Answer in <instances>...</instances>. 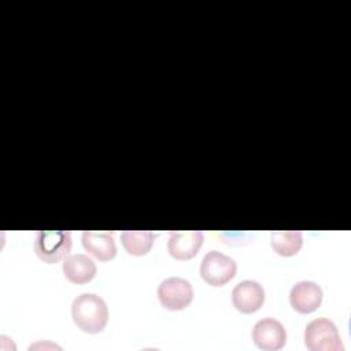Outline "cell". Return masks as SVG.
Wrapping results in <instances>:
<instances>
[{"instance_id": "1", "label": "cell", "mask_w": 351, "mask_h": 351, "mask_svg": "<svg viewBox=\"0 0 351 351\" xmlns=\"http://www.w3.org/2000/svg\"><path fill=\"white\" fill-rule=\"evenodd\" d=\"M71 317L81 330L86 333H99L107 325L108 307L101 296L85 292L73 300Z\"/></svg>"}, {"instance_id": "2", "label": "cell", "mask_w": 351, "mask_h": 351, "mask_svg": "<svg viewBox=\"0 0 351 351\" xmlns=\"http://www.w3.org/2000/svg\"><path fill=\"white\" fill-rule=\"evenodd\" d=\"M304 343L311 351H343L341 339L335 322L325 317L315 318L307 324Z\"/></svg>"}, {"instance_id": "3", "label": "cell", "mask_w": 351, "mask_h": 351, "mask_svg": "<svg viewBox=\"0 0 351 351\" xmlns=\"http://www.w3.org/2000/svg\"><path fill=\"white\" fill-rule=\"evenodd\" d=\"M70 250V230H40L36 233L34 252L43 262L55 263L66 258Z\"/></svg>"}, {"instance_id": "4", "label": "cell", "mask_w": 351, "mask_h": 351, "mask_svg": "<svg viewBox=\"0 0 351 351\" xmlns=\"http://www.w3.org/2000/svg\"><path fill=\"white\" fill-rule=\"evenodd\" d=\"M236 261L217 250L207 252L200 263L202 278L213 287H222L229 282L236 276Z\"/></svg>"}, {"instance_id": "5", "label": "cell", "mask_w": 351, "mask_h": 351, "mask_svg": "<svg viewBox=\"0 0 351 351\" xmlns=\"http://www.w3.org/2000/svg\"><path fill=\"white\" fill-rule=\"evenodd\" d=\"M158 298L160 304L167 310H184L193 299V288L182 277H169L159 284Z\"/></svg>"}, {"instance_id": "6", "label": "cell", "mask_w": 351, "mask_h": 351, "mask_svg": "<svg viewBox=\"0 0 351 351\" xmlns=\"http://www.w3.org/2000/svg\"><path fill=\"white\" fill-rule=\"evenodd\" d=\"M252 340L261 350L276 351L284 347L287 341V330L278 319L266 317L254 325Z\"/></svg>"}, {"instance_id": "7", "label": "cell", "mask_w": 351, "mask_h": 351, "mask_svg": "<svg viewBox=\"0 0 351 351\" xmlns=\"http://www.w3.org/2000/svg\"><path fill=\"white\" fill-rule=\"evenodd\" d=\"M232 302L233 306L244 314L255 313L265 303V289L255 280L240 281L232 291Z\"/></svg>"}, {"instance_id": "8", "label": "cell", "mask_w": 351, "mask_h": 351, "mask_svg": "<svg viewBox=\"0 0 351 351\" xmlns=\"http://www.w3.org/2000/svg\"><path fill=\"white\" fill-rule=\"evenodd\" d=\"M203 240L204 236L200 230L170 232L167 251L177 261H189L197 254Z\"/></svg>"}, {"instance_id": "9", "label": "cell", "mask_w": 351, "mask_h": 351, "mask_svg": "<svg viewBox=\"0 0 351 351\" xmlns=\"http://www.w3.org/2000/svg\"><path fill=\"white\" fill-rule=\"evenodd\" d=\"M322 289L314 281H299L289 291V303L291 306L302 313H313L322 303Z\"/></svg>"}, {"instance_id": "10", "label": "cell", "mask_w": 351, "mask_h": 351, "mask_svg": "<svg viewBox=\"0 0 351 351\" xmlns=\"http://www.w3.org/2000/svg\"><path fill=\"white\" fill-rule=\"evenodd\" d=\"M82 247L99 261H110L117 255V244L111 232L84 230L81 236Z\"/></svg>"}, {"instance_id": "11", "label": "cell", "mask_w": 351, "mask_h": 351, "mask_svg": "<svg viewBox=\"0 0 351 351\" xmlns=\"http://www.w3.org/2000/svg\"><path fill=\"white\" fill-rule=\"evenodd\" d=\"M63 274L73 284H86L96 276L97 267L93 259L85 254H71L63 261Z\"/></svg>"}, {"instance_id": "12", "label": "cell", "mask_w": 351, "mask_h": 351, "mask_svg": "<svg viewBox=\"0 0 351 351\" xmlns=\"http://www.w3.org/2000/svg\"><path fill=\"white\" fill-rule=\"evenodd\" d=\"M270 244L278 255L292 256L302 248L303 234L300 230H274L270 234Z\"/></svg>"}, {"instance_id": "13", "label": "cell", "mask_w": 351, "mask_h": 351, "mask_svg": "<svg viewBox=\"0 0 351 351\" xmlns=\"http://www.w3.org/2000/svg\"><path fill=\"white\" fill-rule=\"evenodd\" d=\"M154 233L149 230H125L121 233L123 248L136 256L145 255L154 244Z\"/></svg>"}]
</instances>
